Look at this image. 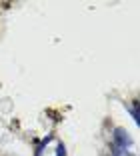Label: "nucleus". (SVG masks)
<instances>
[{
  "label": "nucleus",
  "instance_id": "obj_2",
  "mask_svg": "<svg viewBox=\"0 0 140 156\" xmlns=\"http://www.w3.org/2000/svg\"><path fill=\"white\" fill-rule=\"evenodd\" d=\"M130 112H132V116H134V120L138 122V100H134V102H132V108H130Z\"/></svg>",
  "mask_w": 140,
  "mask_h": 156
},
{
  "label": "nucleus",
  "instance_id": "obj_3",
  "mask_svg": "<svg viewBox=\"0 0 140 156\" xmlns=\"http://www.w3.org/2000/svg\"><path fill=\"white\" fill-rule=\"evenodd\" d=\"M56 156H66V148H64V144H58V148H56Z\"/></svg>",
  "mask_w": 140,
  "mask_h": 156
},
{
  "label": "nucleus",
  "instance_id": "obj_1",
  "mask_svg": "<svg viewBox=\"0 0 140 156\" xmlns=\"http://www.w3.org/2000/svg\"><path fill=\"white\" fill-rule=\"evenodd\" d=\"M130 144H132V140H130V136H128L124 130H122V128L114 130V150H116L114 154L120 156V152H118V150H126Z\"/></svg>",
  "mask_w": 140,
  "mask_h": 156
}]
</instances>
